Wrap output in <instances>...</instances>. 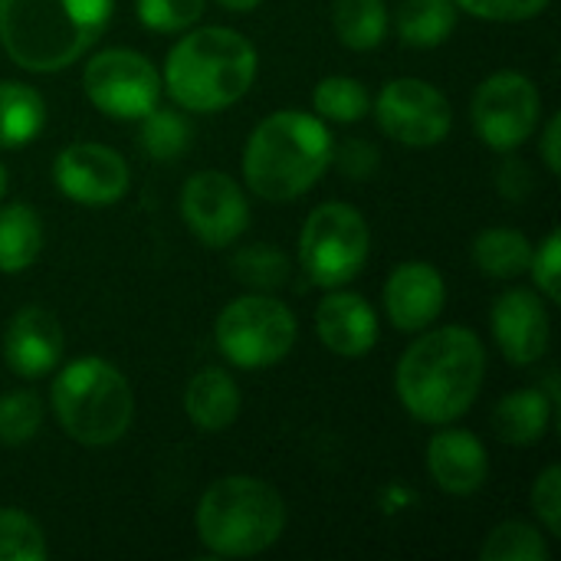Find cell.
<instances>
[{
	"label": "cell",
	"mask_w": 561,
	"mask_h": 561,
	"mask_svg": "<svg viewBox=\"0 0 561 561\" xmlns=\"http://www.w3.org/2000/svg\"><path fill=\"white\" fill-rule=\"evenodd\" d=\"M486 378V352L473 329L444 325L424 332L398 362L394 391L404 411L421 424H454L463 417Z\"/></svg>",
	"instance_id": "6da1fadb"
},
{
	"label": "cell",
	"mask_w": 561,
	"mask_h": 561,
	"mask_svg": "<svg viewBox=\"0 0 561 561\" xmlns=\"http://www.w3.org/2000/svg\"><path fill=\"white\" fill-rule=\"evenodd\" d=\"M115 0H0V46L26 72H59L105 33Z\"/></svg>",
	"instance_id": "7a4b0ae2"
},
{
	"label": "cell",
	"mask_w": 561,
	"mask_h": 561,
	"mask_svg": "<svg viewBox=\"0 0 561 561\" xmlns=\"http://www.w3.org/2000/svg\"><path fill=\"white\" fill-rule=\"evenodd\" d=\"M332 151V131L319 115L279 108L253 128L243 148L247 187L263 201H296L322 181Z\"/></svg>",
	"instance_id": "3957f363"
},
{
	"label": "cell",
	"mask_w": 561,
	"mask_h": 561,
	"mask_svg": "<svg viewBox=\"0 0 561 561\" xmlns=\"http://www.w3.org/2000/svg\"><path fill=\"white\" fill-rule=\"evenodd\" d=\"M256 46L230 26H201L181 36L164 62L161 85L187 112L237 105L256 79Z\"/></svg>",
	"instance_id": "277c9868"
},
{
	"label": "cell",
	"mask_w": 561,
	"mask_h": 561,
	"mask_svg": "<svg viewBox=\"0 0 561 561\" xmlns=\"http://www.w3.org/2000/svg\"><path fill=\"white\" fill-rule=\"evenodd\" d=\"M194 523L197 539L210 556L250 559L279 542L286 529V503L273 483L233 473L204 490Z\"/></svg>",
	"instance_id": "5b68a950"
},
{
	"label": "cell",
	"mask_w": 561,
	"mask_h": 561,
	"mask_svg": "<svg viewBox=\"0 0 561 561\" xmlns=\"http://www.w3.org/2000/svg\"><path fill=\"white\" fill-rule=\"evenodd\" d=\"M49 404L59 427L82 447L118 444L135 417L128 378L105 358L69 362L49 388Z\"/></svg>",
	"instance_id": "8992f818"
},
{
	"label": "cell",
	"mask_w": 561,
	"mask_h": 561,
	"mask_svg": "<svg viewBox=\"0 0 561 561\" xmlns=\"http://www.w3.org/2000/svg\"><path fill=\"white\" fill-rule=\"evenodd\" d=\"M214 339L230 365L256 371L279 365L293 352L299 322L283 299H273L270 293H250L224 306Z\"/></svg>",
	"instance_id": "52a82bcc"
},
{
	"label": "cell",
	"mask_w": 561,
	"mask_h": 561,
	"mask_svg": "<svg viewBox=\"0 0 561 561\" xmlns=\"http://www.w3.org/2000/svg\"><path fill=\"white\" fill-rule=\"evenodd\" d=\"M371 256V230L358 207L329 201L319 204L299 233V263L322 289L348 286Z\"/></svg>",
	"instance_id": "ba28073f"
},
{
	"label": "cell",
	"mask_w": 561,
	"mask_h": 561,
	"mask_svg": "<svg viewBox=\"0 0 561 561\" xmlns=\"http://www.w3.org/2000/svg\"><path fill=\"white\" fill-rule=\"evenodd\" d=\"M82 85H85L89 102L118 122L145 118L161 102V92H164L161 72L154 69V62L145 53L125 49V46L95 53L85 62Z\"/></svg>",
	"instance_id": "9c48e42d"
},
{
	"label": "cell",
	"mask_w": 561,
	"mask_h": 561,
	"mask_svg": "<svg viewBox=\"0 0 561 561\" xmlns=\"http://www.w3.org/2000/svg\"><path fill=\"white\" fill-rule=\"evenodd\" d=\"M477 138L493 151H516L526 145L542 122V95L523 72L503 69L480 82L470 105Z\"/></svg>",
	"instance_id": "30bf717a"
},
{
	"label": "cell",
	"mask_w": 561,
	"mask_h": 561,
	"mask_svg": "<svg viewBox=\"0 0 561 561\" xmlns=\"http://www.w3.org/2000/svg\"><path fill=\"white\" fill-rule=\"evenodd\" d=\"M375 118L391 141L408 148H434L454 128V108L447 95L434 82L414 76L391 79L378 92Z\"/></svg>",
	"instance_id": "8fae6325"
},
{
	"label": "cell",
	"mask_w": 561,
	"mask_h": 561,
	"mask_svg": "<svg viewBox=\"0 0 561 561\" xmlns=\"http://www.w3.org/2000/svg\"><path fill=\"white\" fill-rule=\"evenodd\" d=\"M181 217L187 230L210 250L237 243L250 227L243 187L224 171H197L181 187Z\"/></svg>",
	"instance_id": "7c38bea8"
},
{
	"label": "cell",
	"mask_w": 561,
	"mask_h": 561,
	"mask_svg": "<svg viewBox=\"0 0 561 561\" xmlns=\"http://www.w3.org/2000/svg\"><path fill=\"white\" fill-rule=\"evenodd\" d=\"M53 181L62 197L82 207H108L128 194V161L99 141H76L53 158Z\"/></svg>",
	"instance_id": "4fadbf2b"
},
{
	"label": "cell",
	"mask_w": 561,
	"mask_h": 561,
	"mask_svg": "<svg viewBox=\"0 0 561 561\" xmlns=\"http://www.w3.org/2000/svg\"><path fill=\"white\" fill-rule=\"evenodd\" d=\"M493 339L506 362L526 368L536 365L552 342V319L533 289H510L493 306Z\"/></svg>",
	"instance_id": "5bb4252c"
},
{
	"label": "cell",
	"mask_w": 561,
	"mask_h": 561,
	"mask_svg": "<svg viewBox=\"0 0 561 561\" xmlns=\"http://www.w3.org/2000/svg\"><path fill=\"white\" fill-rule=\"evenodd\" d=\"M447 302V283L431 263H401L385 283V312L398 332H424Z\"/></svg>",
	"instance_id": "9a60e30c"
},
{
	"label": "cell",
	"mask_w": 561,
	"mask_h": 561,
	"mask_svg": "<svg viewBox=\"0 0 561 561\" xmlns=\"http://www.w3.org/2000/svg\"><path fill=\"white\" fill-rule=\"evenodd\" d=\"M66 339L59 319L43 306L20 309L3 332V362L16 378H43L56 371Z\"/></svg>",
	"instance_id": "2e32d148"
},
{
	"label": "cell",
	"mask_w": 561,
	"mask_h": 561,
	"mask_svg": "<svg viewBox=\"0 0 561 561\" xmlns=\"http://www.w3.org/2000/svg\"><path fill=\"white\" fill-rule=\"evenodd\" d=\"M427 473L447 496H473L486 486L490 454L473 431L447 427L437 431L427 444Z\"/></svg>",
	"instance_id": "e0dca14e"
},
{
	"label": "cell",
	"mask_w": 561,
	"mask_h": 561,
	"mask_svg": "<svg viewBox=\"0 0 561 561\" xmlns=\"http://www.w3.org/2000/svg\"><path fill=\"white\" fill-rule=\"evenodd\" d=\"M319 342L339 358H365L378 345V312L358 293L335 289L316 309Z\"/></svg>",
	"instance_id": "ac0fdd59"
},
{
	"label": "cell",
	"mask_w": 561,
	"mask_h": 561,
	"mask_svg": "<svg viewBox=\"0 0 561 561\" xmlns=\"http://www.w3.org/2000/svg\"><path fill=\"white\" fill-rule=\"evenodd\" d=\"M240 385L224 368L197 371L184 388V414L204 434H220L240 417Z\"/></svg>",
	"instance_id": "d6986e66"
},
{
	"label": "cell",
	"mask_w": 561,
	"mask_h": 561,
	"mask_svg": "<svg viewBox=\"0 0 561 561\" xmlns=\"http://www.w3.org/2000/svg\"><path fill=\"white\" fill-rule=\"evenodd\" d=\"M552 417H556V401L542 388H523L506 394L493 408V431L503 444L533 447L549 434Z\"/></svg>",
	"instance_id": "ffe728a7"
},
{
	"label": "cell",
	"mask_w": 561,
	"mask_h": 561,
	"mask_svg": "<svg viewBox=\"0 0 561 561\" xmlns=\"http://www.w3.org/2000/svg\"><path fill=\"white\" fill-rule=\"evenodd\" d=\"M46 125L43 95L16 79L0 82V148H26Z\"/></svg>",
	"instance_id": "44dd1931"
},
{
	"label": "cell",
	"mask_w": 561,
	"mask_h": 561,
	"mask_svg": "<svg viewBox=\"0 0 561 561\" xmlns=\"http://www.w3.org/2000/svg\"><path fill=\"white\" fill-rule=\"evenodd\" d=\"M43 220L30 204H10L0 210V273H23L39 260Z\"/></svg>",
	"instance_id": "7402d4cb"
},
{
	"label": "cell",
	"mask_w": 561,
	"mask_h": 561,
	"mask_svg": "<svg viewBox=\"0 0 561 561\" xmlns=\"http://www.w3.org/2000/svg\"><path fill=\"white\" fill-rule=\"evenodd\" d=\"M332 26L345 49H355V53L378 49L391 26L388 3L385 0H335Z\"/></svg>",
	"instance_id": "603a6c76"
},
{
	"label": "cell",
	"mask_w": 561,
	"mask_h": 561,
	"mask_svg": "<svg viewBox=\"0 0 561 561\" xmlns=\"http://www.w3.org/2000/svg\"><path fill=\"white\" fill-rule=\"evenodd\" d=\"M533 243L523 230L490 227L473 240V263L493 279H516L529 273Z\"/></svg>",
	"instance_id": "cb8c5ba5"
},
{
	"label": "cell",
	"mask_w": 561,
	"mask_h": 561,
	"mask_svg": "<svg viewBox=\"0 0 561 561\" xmlns=\"http://www.w3.org/2000/svg\"><path fill=\"white\" fill-rule=\"evenodd\" d=\"M457 26L454 0H404L398 7V36L414 49H434L450 39Z\"/></svg>",
	"instance_id": "d4e9b609"
},
{
	"label": "cell",
	"mask_w": 561,
	"mask_h": 561,
	"mask_svg": "<svg viewBox=\"0 0 561 561\" xmlns=\"http://www.w3.org/2000/svg\"><path fill=\"white\" fill-rule=\"evenodd\" d=\"M312 105L322 122L348 125V122H362L371 112V95H368L365 82H358L352 76H329L316 85Z\"/></svg>",
	"instance_id": "484cf974"
},
{
	"label": "cell",
	"mask_w": 561,
	"mask_h": 561,
	"mask_svg": "<svg viewBox=\"0 0 561 561\" xmlns=\"http://www.w3.org/2000/svg\"><path fill=\"white\" fill-rule=\"evenodd\" d=\"M138 145L154 158V161H174L187 151L191 141V125L181 112L154 105L145 118H138Z\"/></svg>",
	"instance_id": "4316f807"
},
{
	"label": "cell",
	"mask_w": 561,
	"mask_h": 561,
	"mask_svg": "<svg viewBox=\"0 0 561 561\" xmlns=\"http://www.w3.org/2000/svg\"><path fill=\"white\" fill-rule=\"evenodd\" d=\"M546 536L529 523H503L490 533L480 549L483 561H549Z\"/></svg>",
	"instance_id": "83f0119b"
},
{
	"label": "cell",
	"mask_w": 561,
	"mask_h": 561,
	"mask_svg": "<svg viewBox=\"0 0 561 561\" xmlns=\"http://www.w3.org/2000/svg\"><path fill=\"white\" fill-rule=\"evenodd\" d=\"M49 546L33 516L23 510H0V561H46Z\"/></svg>",
	"instance_id": "f1b7e54d"
},
{
	"label": "cell",
	"mask_w": 561,
	"mask_h": 561,
	"mask_svg": "<svg viewBox=\"0 0 561 561\" xmlns=\"http://www.w3.org/2000/svg\"><path fill=\"white\" fill-rule=\"evenodd\" d=\"M233 276L260 293H270L289 279V260L283 250H276L270 243H253L233 256Z\"/></svg>",
	"instance_id": "f546056e"
},
{
	"label": "cell",
	"mask_w": 561,
	"mask_h": 561,
	"mask_svg": "<svg viewBox=\"0 0 561 561\" xmlns=\"http://www.w3.org/2000/svg\"><path fill=\"white\" fill-rule=\"evenodd\" d=\"M43 427V401L33 391H7L0 394V444L20 447L36 437Z\"/></svg>",
	"instance_id": "4dcf8cb0"
},
{
	"label": "cell",
	"mask_w": 561,
	"mask_h": 561,
	"mask_svg": "<svg viewBox=\"0 0 561 561\" xmlns=\"http://www.w3.org/2000/svg\"><path fill=\"white\" fill-rule=\"evenodd\" d=\"M207 0H135L138 20L154 33H181L191 30L204 16Z\"/></svg>",
	"instance_id": "1f68e13d"
},
{
	"label": "cell",
	"mask_w": 561,
	"mask_h": 561,
	"mask_svg": "<svg viewBox=\"0 0 561 561\" xmlns=\"http://www.w3.org/2000/svg\"><path fill=\"white\" fill-rule=\"evenodd\" d=\"M529 273L536 279V289L549 299V302H561V233L552 230L539 250H533L529 260Z\"/></svg>",
	"instance_id": "d6a6232c"
},
{
	"label": "cell",
	"mask_w": 561,
	"mask_h": 561,
	"mask_svg": "<svg viewBox=\"0 0 561 561\" xmlns=\"http://www.w3.org/2000/svg\"><path fill=\"white\" fill-rule=\"evenodd\" d=\"M470 16L490 20V23H523L539 16L552 0H454Z\"/></svg>",
	"instance_id": "836d02e7"
},
{
	"label": "cell",
	"mask_w": 561,
	"mask_h": 561,
	"mask_svg": "<svg viewBox=\"0 0 561 561\" xmlns=\"http://www.w3.org/2000/svg\"><path fill=\"white\" fill-rule=\"evenodd\" d=\"M533 510L549 536H561V470L546 467L533 486Z\"/></svg>",
	"instance_id": "e575fe53"
},
{
	"label": "cell",
	"mask_w": 561,
	"mask_h": 561,
	"mask_svg": "<svg viewBox=\"0 0 561 561\" xmlns=\"http://www.w3.org/2000/svg\"><path fill=\"white\" fill-rule=\"evenodd\" d=\"M332 161L342 168L345 178H371L375 168H378V161H381V154L365 138H355L342 151H332Z\"/></svg>",
	"instance_id": "d590c367"
},
{
	"label": "cell",
	"mask_w": 561,
	"mask_h": 561,
	"mask_svg": "<svg viewBox=\"0 0 561 561\" xmlns=\"http://www.w3.org/2000/svg\"><path fill=\"white\" fill-rule=\"evenodd\" d=\"M561 118L559 115H552L549 122H546V131H542V161H546V168L552 171V174H559L561 171Z\"/></svg>",
	"instance_id": "8d00e7d4"
},
{
	"label": "cell",
	"mask_w": 561,
	"mask_h": 561,
	"mask_svg": "<svg viewBox=\"0 0 561 561\" xmlns=\"http://www.w3.org/2000/svg\"><path fill=\"white\" fill-rule=\"evenodd\" d=\"M220 7H227L230 13H250V10H256L263 0H217Z\"/></svg>",
	"instance_id": "74e56055"
},
{
	"label": "cell",
	"mask_w": 561,
	"mask_h": 561,
	"mask_svg": "<svg viewBox=\"0 0 561 561\" xmlns=\"http://www.w3.org/2000/svg\"><path fill=\"white\" fill-rule=\"evenodd\" d=\"M3 194H7V171H3V164H0V201H3Z\"/></svg>",
	"instance_id": "f35d334b"
}]
</instances>
